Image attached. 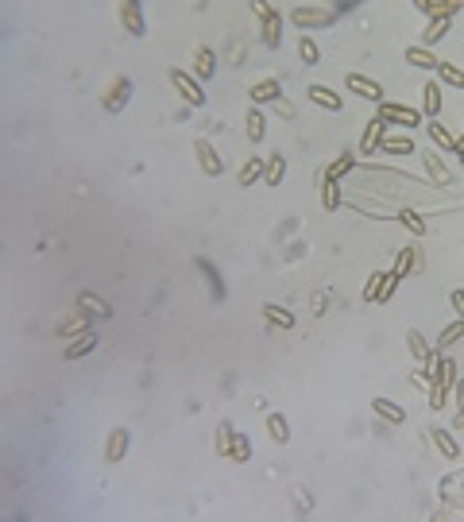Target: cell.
Here are the masks:
<instances>
[{"label": "cell", "mask_w": 464, "mask_h": 522, "mask_svg": "<svg viewBox=\"0 0 464 522\" xmlns=\"http://www.w3.org/2000/svg\"><path fill=\"white\" fill-rule=\"evenodd\" d=\"M167 78H170V86L178 89V97L186 101L190 109H201V105H205V89H201V81L194 78V74H186L182 66H170Z\"/></svg>", "instance_id": "cell-1"}, {"label": "cell", "mask_w": 464, "mask_h": 522, "mask_svg": "<svg viewBox=\"0 0 464 522\" xmlns=\"http://www.w3.org/2000/svg\"><path fill=\"white\" fill-rule=\"evenodd\" d=\"M376 109H379L376 117L383 120V124H403L406 132L422 124V112H418V109H406V105H399V101H379Z\"/></svg>", "instance_id": "cell-2"}, {"label": "cell", "mask_w": 464, "mask_h": 522, "mask_svg": "<svg viewBox=\"0 0 464 522\" xmlns=\"http://www.w3.org/2000/svg\"><path fill=\"white\" fill-rule=\"evenodd\" d=\"M252 12L259 16V23H263V47L275 50L279 43H283V16H279V8H271V4H252Z\"/></svg>", "instance_id": "cell-3"}, {"label": "cell", "mask_w": 464, "mask_h": 522, "mask_svg": "<svg viewBox=\"0 0 464 522\" xmlns=\"http://www.w3.org/2000/svg\"><path fill=\"white\" fill-rule=\"evenodd\" d=\"M128 101H132V81H128V78H112L109 86L97 93V105H101L105 112H120Z\"/></svg>", "instance_id": "cell-4"}, {"label": "cell", "mask_w": 464, "mask_h": 522, "mask_svg": "<svg viewBox=\"0 0 464 522\" xmlns=\"http://www.w3.org/2000/svg\"><path fill=\"white\" fill-rule=\"evenodd\" d=\"M290 20L298 28H325L333 23V8H321V4H294L290 8Z\"/></svg>", "instance_id": "cell-5"}, {"label": "cell", "mask_w": 464, "mask_h": 522, "mask_svg": "<svg viewBox=\"0 0 464 522\" xmlns=\"http://www.w3.org/2000/svg\"><path fill=\"white\" fill-rule=\"evenodd\" d=\"M194 155H198V167H201V174H205V178H221V174H225V163H221L217 148H213L209 139H194Z\"/></svg>", "instance_id": "cell-6"}, {"label": "cell", "mask_w": 464, "mask_h": 522, "mask_svg": "<svg viewBox=\"0 0 464 522\" xmlns=\"http://www.w3.org/2000/svg\"><path fill=\"white\" fill-rule=\"evenodd\" d=\"M117 16H120V23H124V31L128 35H148V20H143V4H136V0H124L117 8Z\"/></svg>", "instance_id": "cell-7"}, {"label": "cell", "mask_w": 464, "mask_h": 522, "mask_svg": "<svg viewBox=\"0 0 464 522\" xmlns=\"http://www.w3.org/2000/svg\"><path fill=\"white\" fill-rule=\"evenodd\" d=\"M345 86H348V93H356V97H364V101H383V86H379L376 78H364V74H348L345 78Z\"/></svg>", "instance_id": "cell-8"}, {"label": "cell", "mask_w": 464, "mask_h": 522, "mask_svg": "<svg viewBox=\"0 0 464 522\" xmlns=\"http://www.w3.org/2000/svg\"><path fill=\"white\" fill-rule=\"evenodd\" d=\"M248 97H252V105H275V101L283 97V81L263 78V81H256V86L248 89Z\"/></svg>", "instance_id": "cell-9"}, {"label": "cell", "mask_w": 464, "mask_h": 522, "mask_svg": "<svg viewBox=\"0 0 464 522\" xmlns=\"http://www.w3.org/2000/svg\"><path fill=\"white\" fill-rule=\"evenodd\" d=\"M78 310H81V314H89V317H97V321H109V317H112V305L105 302L101 294H93V290H81V294H78Z\"/></svg>", "instance_id": "cell-10"}, {"label": "cell", "mask_w": 464, "mask_h": 522, "mask_svg": "<svg viewBox=\"0 0 464 522\" xmlns=\"http://www.w3.org/2000/svg\"><path fill=\"white\" fill-rule=\"evenodd\" d=\"M306 97H310V105H317V109H325V112H341V109H345L341 93H333L329 86H310Z\"/></svg>", "instance_id": "cell-11"}, {"label": "cell", "mask_w": 464, "mask_h": 522, "mask_svg": "<svg viewBox=\"0 0 464 522\" xmlns=\"http://www.w3.org/2000/svg\"><path fill=\"white\" fill-rule=\"evenodd\" d=\"M406 348H410V356H414L418 368H430V360H434V348H430V341H425L418 329H406Z\"/></svg>", "instance_id": "cell-12"}, {"label": "cell", "mask_w": 464, "mask_h": 522, "mask_svg": "<svg viewBox=\"0 0 464 522\" xmlns=\"http://www.w3.org/2000/svg\"><path fill=\"white\" fill-rule=\"evenodd\" d=\"M213 74H217V50H213V47H198V50H194V78L209 81Z\"/></svg>", "instance_id": "cell-13"}, {"label": "cell", "mask_w": 464, "mask_h": 522, "mask_svg": "<svg viewBox=\"0 0 464 522\" xmlns=\"http://www.w3.org/2000/svg\"><path fill=\"white\" fill-rule=\"evenodd\" d=\"M194 263H198V271H201V275H205V283H209V298H213V302H225L228 294H225V279L217 275V267L209 263L205 256H198V259H194Z\"/></svg>", "instance_id": "cell-14"}, {"label": "cell", "mask_w": 464, "mask_h": 522, "mask_svg": "<svg viewBox=\"0 0 464 522\" xmlns=\"http://www.w3.org/2000/svg\"><path fill=\"white\" fill-rule=\"evenodd\" d=\"M124 453H128V430H112L109 437H105V461L109 464H117V461H124Z\"/></svg>", "instance_id": "cell-15"}, {"label": "cell", "mask_w": 464, "mask_h": 522, "mask_svg": "<svg viewBox=\"0 0 464 522\" xmlns=\"http://www.w3.org/2000/svg\"><path fill=\"white\" fill-rule=\"evenodd\" d=\"M383 139H387V124L376 117V120H372V124L364 128V139H360V155H372V151L383 143Z\"/></svg>", "instance_id": "cell-16"}, {"label": "cell", "mask_w": 464, "mask_h": 522, "mask_svg": "<svg viewBox=\"0 0 464 522\" xmlns=\"http://www.w3.org/2000/svg\"><path fill=\"white\" fill-rule=\"evenodd\" d=\"M418 8L430 12V16H437V20H449L453 12L464 8V0H418Z\"/></svg>", "instance_id": "cell-17"}, {"label": "cell", "mask_w": 464, "mask_h": 522, "mask_svg": "<svg viewBox=\"0 0 464 522\" xmlns=\"http://www.w3.org/2000/svg\"><path fill=\"white\" fill-rule=\"evenodd\" d=\"M430 437H434V445H437V453H441V456H449V461H456V456H461V445L453 441V434H449V430L434 425V430H430Z\"/></svg>", "instance_id": "cell-18"}, {"label": "cell", "mask_w": 464, "mask_h": 522, "mask_svg": "<svg viewBox=\"0 0 464 522\" xmlns=\"http://www.w3.org/2000/svg\"><path fill=\"white\" fill-rule=\"evenodd\" d=\"M283 178H287V159L275 151L271 159H263V182H267V186H279Z\"/></svg>", "instance_id": "cell-19"}, {"label": "cell", "mask_w": 464, "mask_h": 522, "mask_svg": "<svg viewBox=\"0 0 464 522\" xmlns=\"http://www.w3.org/2000/svg\"><path fill=\"white\" fill-rule=\"evenodd\" d=\"M422 112L430 120L441 112V86H437V81H425V86H422Z\"/></svg>", "instance_id": "cell-20"}, {"label": "cell", "mask_w": 464, "mask_h": 522, "mask_svg": "<svg viewBox=\"0 0 464 522\" xmlns=\"http://www.w3.org/2000/svg\"><path fill=\"white\" fill-rule=\"evenodd\" d=\"M93 345H97V333H93V329H89V333H81V337H74V341H70L66 345V360H81V356L85 352H93Z\"/></svg>", "instance_id": "cell-21"}, {"label": "cell", "mask_w": 464, "mask_h": 522, "mask_svg": "<svg viewBox=\"0 0 464 522\" xmlns=\"http://www.w3.org/2000/svg\"><path fill=\"white\" fill-rule=\"evenodd\" d=\"M372 410H376L383 422H391V425H403V422H406V410H403V406H395L391 399H376V403H372Z\"/></svg>", "instance_id": "cell-22"}, {"label": "cell", "mask_w": 464, "mask_h": 522, "mask_svg": "<svg viewBox=\"0 0 464 522\" xmlns=\"http://www.w3.org/2000/svg\"><path fill=\"white\" fill-rule=\"evenodd\" d=\"M422 163H425V170H430V178H437V182H441V186H449V182H453V174H449V170H445L441 155H437L434 148H430V151H425V155H422Z\"/></svg>", "instance_id": "cell-23"}, {"label": "cell", "mask_w": 464, "mask_h": 522, "mask_svg": "<svg viewBox=\"0 0 464 522\" xmlns=\"http://www.w3.org/2000/svg\"><path fill=\"white\" fill-rule=\"evenodd\" d=\"M267 437H271L275 445H287L290 441V425H287L283 414H267Z\"/></svg>", "instance_id": "cell-24"}, {"label": "cell", "mask_w": 464, "mask_h": 522, "mask_svg": "<svg viewBox=\"0 0 464 522\" xmlns=\"http://www.w3.org/2000/svg\"><path fill=\"white\" fill-rule=\"evenodd\" d=\"M406 62L414 70H437V59L430 47H406Z\"/></svg>", "instance_id": "cell-25"}, {"label": "cell", "mask_w": 464, "mask_h": 522, "mask_svg": "<svg viewBox=\"0 0 464 522\" xmlns=\"http://www.w3.org/2000/svg\"><path fill=\"white\" fill-rule=\"evenodd\" d=\"M244 132H248V139H252V143H259V139L267 136V120H263V112H259V109H248Z\"/></svg>", "instance_id": "cell-26"}, {"label": "cell", "mask_w": 464, "mask_h": 522, "mask_svg": "<svg viewBox=\"0 0 464 522\" xmlns=\"http://www.w3.org/2000/svg\"><path fill=\"white\" fill-rule=\"evenodd\" d=\"M430 139H434V148H441V151H456V136L449 128H445V124H437V120H430Z\"/></svg>", "instance_id": "cell-27"}, {"label": "cell", "mask_w": 464, "mask_h": 522, "mask_svg": "<svg viewBox=\"0 0 464 522\" xmlns=\"http://www.w3.org/2000/svg\"><path fill=\"white\" fill-rule=\"evenodd\" d=\"M89 314H74V317H66L59 325V337L62 341H74V337H81V333H89V321H85Z\"/></svg>", "instance_id": "cell-28"}, {"label": "cell", "mask_w": 464, "mask_h": 522, "mask_svg": "<svg viewBox=\"0 0 464 522\" xmlns=\"http://www.w3.org/2000/svg\"><path fill=\"white\" fill-rule=\"evenodd\" d=\"M263 317L271 321V325H279V329H294V314H290V310H283V305H271V302H267V305H263Z\"/></svg>", "instance_id": "cell-29"}, {"label": "cell", "mask_w": 464, "mask_h": 522, "mask_svg": "<svg viewBox=\"0 0 464 522\" xmlns=\"http://www.w3.org/2000/svg\"><path fill=\"white\" fill-rule=\"evenodd\" d=\"M379 148H383L387 155H410V151H414V139L410 136H391V132H387V139Z\"/></svg>", "instance_id": "cell-30"}, {"label": "cell", "mask_w": 464, "mask_h": 522, "mask_svg": "<svg viewBox=\"0 0 464 522\" xmlns=\"http://www.w3.org/2000/svg\"><path fill=\"white\" fill-rule=\"evenodd\" d=\"M418 267H422V252H418V248H403V252H399L395 271H399V275H410V271H418Z\"/></svg>", "instance_id": "cell-31"}, {"label": "cell", "mask_w": 464, "mask_h": 522, "mask_svg": "<svg viewBox=\"0 0 464 522\" xmlns=\"http://www.w3.org/2000/svg\"><path fill=\"white\" fill-rule=\"evenodd\" d=\"M437 74H441L445 86L464 89V70H461V66H453V62H437Z\"/></svg>", "instance_id": "cell-32"}, {"label": "cell", "mask_w": 464, "mask_h": 522, "mask_svg": "<svg viewBox=\"0 0 464 522\" xmlns=\"http://www.w3.org/2000/svg\"><path fill=\"white\" fill-rule=\"evenodd\" d=\"M263 178V159H248L244 167H240V186H252V182H259Z\"/></svg>", "instance_id": "cell-33"}, {"label": "cell", "mask_w": 464, "mask_h": 522, "mask_svg": "<svg viewBox=\"0 0 464 522\" xmlns=\"http://www.w3.org/2000/svg\"><path fill=\"white\" fill-rule=\"evenodd\" d=\"M232 437H236V430L228 422H217V434H213V445H217V453L228 456V449H232Z\"/></svg>", "instance_id": "cell-34"}, {"label": "cell", "mask_w": 464, "mask_h": 522, "mask_svg": "<svg viewBox=\"0 0 464 522\" xmlns=\"http://www.w3.org/2000/svg\"><path fill=\"white\" fill-rule=\"evenodd\" d=\"M321 205L329 209V213H333V209H341V182H321Z\"/></svg>", "instance_id": "cell-35"}, {"label": "cell", "mask_w": 464, "mask_h": 522, "mask_svg": "<svg viewBox=\"0 0 464 522\" xmlns=\"http://www.w3.org/2000/svg\"><path fill=\"white\" fill-rule=\"evenodd\" d=\"M461 337H464V317H456L453 325H445V329H441V337H437V348H449V345H456Z\"/></svg>", "instance_id": "cell-36"}, {"label": "cell", "mask_w": 464, "mask_h": 522, "mask_svg": "<svg viewBox=\"0 0 464 522\" xmlns=\"http://www.w3.org/2000/svg\"><path fill=\"white\" fill-rule=\"evenodd\" d=\"M399 221H403L414 237H425V217L422 213H414V209H399Z\"/></svg>", "instance_id": "cell-37"}, {"label": "cell", "mask_w": 464, "mask_h": 522, "mask_svg": "<svg viewBox=\"0 0 464 522\" xmlns=\"http://www.w3.org/2000/svg\"><path fill=\"white\" fill-rule=\"evenodd\" d=\"M228 456H232V461H252V437H244V434H236L232 437V449H228Z\"/></svg>", "instance_id": "cell-38"}, {"label": "cell", "mask_w": 464, "mask_h": 522, "mask_svg": "<svg viewBox=\"0 0 464 522\" xmlns=\"http://www.w3.org/2000/svg\"><path fill=\"white\" fill-rule=\"evenodd\" d=\"M445 31H449V20H430V23H425V31H422V43H425V47H434L437 39H445Z\"/></svg>", "instance_id": "cell-39"}, {"label": "cell", "mask_w": 464, "mask_h": 522, "mask_svg": "<svg viewBox=\"0 0 464 522\" xmlns=\"http://www.w3.org/2000/svg\"><path fill=\"white\" fill-rule=\"evenodd\" d=\"M348 170H352V155H341V159H333V163H329L325 178H329V182H341V178L348 174Z\"/></svg>", "instance_id": "cell-40"}, {"label": "cell", "mask_w": 464, "mask_h": 522, "mask_svg": "<svg viewBox=\"0 0 464 522\" xmlns=\"http://www.w3.org/2000/svg\"><path fill=\"white\" fill-rule=\"evenodd\" d=\"M298 54H302V62H310V66H317V62H321V50H317V43L310 39V35H302V43H298Z\"/></svg>", "instance_id": "cell-41"}, {"label": "cell", "mask_w": 464, "mask_h": 522, "mask_svg": "<svg viewBox=\"0 0 464 522\" xmlns=\"http://www.w3.org/2000/svg\"><path fill=\"white\" fill-rule=\"evenodd\" d=\"M399 283H403V275H399V271H387V275H383V286H379V294H376V302H387V298L395 294Z\"/></svg>", "instance_id": "cell-42"}, {"label": "cell", "mask_w": 464, "mask_h": 522, "mask_svg": "<svg viewBox=\"0 0 464 522\" xmlns=\"http://www.w3.org/2000/svg\"><path fill=\"white\" fill-rule=\"evenodd\" d=\"M383 275H387V271H376V275L367 279V286H364V298H367V302H376L379 286H383Z\"/></svg>", "instance_id": "cell-43"}, {"label": "cell", "mask_w": 464, "mask_h": 522, "mask_svg": "<svg viewBox=\"0 0 464 522\" xmlns=\"http://www.w3.org/2000/svg\"><path fill=\"white\" fill-rule=\"evenodd\" d=\"M275 112H279V117H283V120H294V117H298V109H294V105H290L287 97H279V101H275Z\"/></svg>", "instance_id": "cell-44"}, {"label": "cell", "mask_w": 464, "mask_h": 522, "mask_svg": "<svg viewBox=\"0 0 464 522\" xmlns=\"http://www.w3.org/2000/svg\"><path fill=\"white\" fill-rule=\"evenodd\" d=\"M449 302H453L456 317H464V290H453V294H449Z\"/></svg>", "instance_id": "cell-45"}, {"label": "cell", "mask_w": 464, "mask_h": 522, "mask_svg": "<svg viewBox=\"0 0 464 522\" xmlns=\"http://www.w3.org/2000/svg\"><path fill=\"white\" fill-rule=\"evenodd\" d=\"M453 399H456V406H464V379H456V383H453Z\"/></svg>", "instance_id": "cell-46"}, {"label": "cell", "mask_w": 464, "mask_h": 522, "mask_svg": "<svg viewBox=\"0 0 464 522\" xmlns=\"http://www.w3.org/2000/svg\"><path fill=\"white\" fill-rule=\"evenodd\" d=\"M453 425H456V430H464V406H456V418H453Z\"/></svg>", "instance_id": "cell-47"}, {"label": "cell", "mask_w": 464, "mask_h": 522, "mask_svg": "<svg viewBox=\"0 0 464 522\" xmlns=\"http://www.w3.org/2000/svg\"><path fill=\"white\" fill-rule=\"evenodd\" d=\"M461 151H464V136H456V155H461Z\"/></svg>", "instance_id": "cell-48"}, {"label": "cell", "mask_w": 464, "mask_h": 522, "mask_svg": "<svg viewBox=\"0 0 464 522\" xmlns=\"http://www.w3.org/2000/svg\"><path fill=\"white\" fill-rule=\"evenodd\" d=\"M461 170H464V151H461Z\"/></svg>", "instance_id": "cell-49"}]
</instances>
